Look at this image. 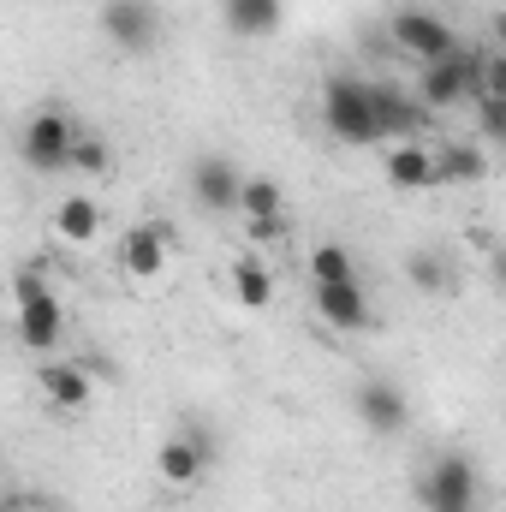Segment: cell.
I'll return each mask as SVG.
<instances>
[{"instance_id": "cell-13", "label": "cell", "mask_w": 506, "mask_h": 512, "mask_svg": "<svg viewBox=\"0 0 506 512\" xmlns=\"http://www.w3.org/2000/svg\"><path fill=\"white\" fill-rule=\"evenodd\" d=\"M209 435H167L161 441V453H155V471H161V483H173V489H185V483H197L203 477V465H209Z\"/></svg>"}, {"instance_id": "cell-21", "label": "cell", "mask_w": 506, "mask_h": 512, "mask_svg": "<svg viewBox=\"0 0 506 512\" xmlns=\"http://www.w3.org/2000/svg\"><path fill=\"white\" fill-rule=\"evenodd\" d=\"M66 167H78V173H108V167H114V149H108V137H96V131H78V137H72V149H66Z\"/></svg>"}, {"instance_id": "cell-6", "label": "cell", "mask_w": 506, "mask_h": 512, "mask_svg": "<svg viewBox=\"0 0 506 512\" xmlns=\"http://www.w3.org/2000/svg\"><path fill=\"white\" fill-rule=\"evenodd\" d=\"M393 42L429 66V60L453 54V42H459V36H453V24H447L441 12H429V6H399V12H393Z\"/></svg>"}, {"instance_id": "cell-7", "label": "cell", "mask_w": 506, "mask_h": 512, "mask_svg": "<svg viewBox=\"0 0 506 512\" xmlns=\"http://www.w3.org/2000/svg\"><path fill=\"white\" fill-rule=\"evenodd\" d=\"M72 137H78V126H72L66 108H42V114H30V126H24V161H30L36 173H60Z\"/></svg>"}, {"instance_id": "cell-23", "label": "cell", "mask_w": 506, "mask_h": 512, "mask_svg": "<svg viewBox=\"0 0 506 512\" xmlns=\"http://www.w3.org/2000/svg\"><path fill=\"white\" fill-rule=\"evenodd\" d=\"M405 274H411V286H417V292H441V286H447V262H441L435 251H411Z\"/></svg>"}, {"instance_id": "cell-4", "label": "cell", "mask_w": 506, "mask_h": 512, "mask_svg": "<svg viewBox=\"0 0 506 512\" xmlns=\"http://www.w3.org/2000/svg\"><path fill=\"white\" fill-rule=\"evenodd\" d=\"M483 48H471V42H453V54H441V60H429L423 66V108H453V102H465V96H477V84H483Z\"/></svg>"}, {"instance_id": "cell-1", "label": "cell", "mask_w": 506, "mask_h": 512, "mask_svg": "<svg viewBox=\"0 0 506 512\" xmlns=\"http://www.w3.org/2000/svg\"><path fill=\"white\" fill-rule=\"evenodd\" d=\"M322 126L334 131L340 143H352V149H370L381 143L376 131V84H364V78H328V90H322Z\"/></svg>"}, {"instance_id": "cell-22", "label": "cell", "mask_w": 506, "mask_h": 512, "mask_svg": "<svg viewBox=\"0 0 506 512\" xmlns=\"http://www.w3.org/2000/svg\"><path fill=\"white\" fill-rule=\"evenodd\" d=\"M358 268H352V251L346 245H316L310 251V286L316 280H352Z\"/></svg>"}, {"instance_id": "cell-19", "label": "cell", "mask_w": 506, "mask_h": 512, "mask_svg": "<svg viewBox=\"0 0 506 512\" xmlns=\"http://www.w3.org/2000/svg\"><path fill=\"white\" fill-rule=\"evenodd\" d=\"M54 233H60L66 245H90V239L102 233V203H90V197H66L60 215H54Z\"/></svg>"}, {"instance_id": "cell-17", "label": "cell", "mask_w": 506, "mask_h": 512, "mask_svg": "<svg viewBox=\"0 0 506 512\" xmlns=\"http://www.w3.org/2000/svg\"><path fill=\"white\" fill-rule=\"evenodd\" d=\"M387 185H393V191H423V185H435L429 149H423V143H399V149L387 155Z\"/></svg>"}, {"instance_id": "cell-12", "label": "cell", "mask_w": 506, "mask_h": 512, "mask_svg": "<svg viewBox=\"0 0 506 512\" xmlns=\"http://www.w3.org/2000/svg\"><path fill=\"white\" fill-rule=\"evenodd\" d=\"M352 405H358V417H364V429H376V435H399L405 423H411V405H405V393L393 382H381V376H370V382L352 393Z\"/></svg>"}, {"instance_id": "cell-2", "label": "cell", "mask_w": 506, "mask_h": 512, "mask_svg": "<svg viewBox=\"0 0 506 512\" xmlns=\"http://www.w3.org/2000/svg\"><path fill=\"white\" fill-rule=\"evenodd\" d=\"M12 304H18V340H24L30 352H54V346H60V328H66L54 286H48L36 268H18V274H12Z\"/></svg>"}, {"instance_id": "cell-20", "label": "cell", "mask_w": 506, "mask_h": 512, "mask_svg": "<svg viewBox=\"0 0 506 512\" xmlns=\"http://www.w3.org/2000/svg\"><path fill=\"white\" fill-rule=\"evenodd\" d=\"M233 292H239V304H245V310H268L274 280H268V268H262L256 256H239V262H233Z\"/></svg>"}, {"instance_id": "cell-18", "label": "cell", "mask_w": 506, "mask_h": 512, "mask_svg": "<svg viewBox=\"0 0 506 512\" xmlns=\"http://www.w3.org/2000/svg\"><path fill=\"white\" fill-rule=\"evenodd\" d=\"M429 161H435V185H471V179H483V173H489L483 149H471V143L429 149Z\"/></svg>"}, {"instance_id": "cell-10", "label": "cell", "mask_w": 506, "mask_h": 512, "mask_svg": "<svg viewBox=\"0 0 506 512\" xmlns=\"http://www.w3.org/2000/svg\"><path fill=\"white\" fill-rule=\"evenodd\" d=\"M233 215H245V221H251L256 239H274V233H280V221H286V191H280V179H268V173L239 179V209H233Z\"/></svg>"}, {"instance_id": "cell-9", "label": "cell", "mask_w": 506, "mask_h": 512, "mask_svg": "<svg viewBox=\"0 0 506 512\" xmlns=\"http://www.w3.org/2000/svg\"><path fill=\"white\" fill-rule=\"evenodd\" d=\"M167 256H173L167 221H137V227H126V239H120V268H126V274L155 280V274L167 268Z\"/></svg>"}, {"instance_id": "cell-15", "label": "cell", "mask_w": 506, "mask_h": 512, "mask_svg": "<svg viewBox=\"0 0 506 512\" xmlns=\"http://www.w3.org/2000/svg\"><path fill=\"white\" fill-rule=\"evenodd\" d=\"M36 387H42L60 411H84V405H90V376H84L78 364H42V370H36Z\"/></svg>"}, {"instance_id": "cell-24", "label": "cell", "mask_w": 506, "mask_h": 512, "mask_svg": "<svg viewBox=\"0 0 506 512\" xmlns=\"http://www.w3.org/2000/svg\"><path fill=\"white\" fill-rule=\"evenodd\" d=\"M477 120H483V137L501 143L506 137V96H477Z\"/></svg>"}, {"instance_id": "cell-5", "label": "cell", "mask_w": 506, "mask_h": 512, "mask_svg": "<svg viewBox=\"0 0 506 512\" xmlns=\"http://www.w3.org/2000/svg\"><path fill=\"white\" fill-rule=\"evenodd\" d=\"M102 36L120 54H149L161 42V12L155 0H102Z\"/></svg>"}, {"instance_id": "cell-14", "label": "cell", "mask_w": 506, "mask_h": 512, "mask_svg": "<svg viewBox=\"0 0 506 512\" xmlns=\"http://www.w3.org/2000/svg\"><path fill=\"white\" fill-rule=\"evenodd\" d=\"M423 108L417 102H405L399 90H387V84H376V131L381 137H399V143H417L423 137Z\"/></svg>"}, {"instance_id": "cell-8", "label": "cell", "mask_w": 506, "mask_h": 512, "mask_svg": "<svg viewBox=\"0 0 506 512\" xmlns=\"http://www.w3.org/2000/svg\"><path fill=\"white\" fill-rule=\"evenodd\" d=\"M310 304H316V316H322L328 328H340V334H358V328L370 322V292H364L358 274H352V280H316V286H310Z\"/></svg>"}, {"instance_id": "cell-11", "label": "cell", "mask_w": 506, "mask_h": 512, "mask_svg": "<svg viewBox=\"0 0 506 512\" xmlns=\"http://www.w3.org/2000/svg\"><path fill=\"white\" fill-rule=\"evenodd\" d=\"M191 191L209 215H233L239 209V167L227 155H197L191 161Z\"/></svg>"}, {"instance_id": "cell-3", "label": "cell", "mask_w": 506, "mask_h": 512, "mask_svg": "<svg viewBox=\"0 0 506 512\" xmlns=\"http://www.w3.org/2000/svg\"><path fill=\"white\" fill-rule=\"evenodd\" d=\"M477 495H483V477L465 453H441L423 477H417V501L423 512H477Z\"/></svg>"}, {"instance_id": "cell-16", "label": "cell", "mask_w": 506, "mask_h": 512, "mask_svg": "<svg viewBox=\"0 0 506 512\" xmlns=\"http://www.w3.org/2000/svg\"><path fill=\"white\" fill-rule=\"evenodd\" d=\"M221 12H227V30L245 42L280 30V0H221Z\"/></svg>"}]
</instances>
